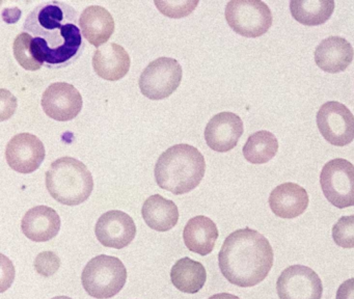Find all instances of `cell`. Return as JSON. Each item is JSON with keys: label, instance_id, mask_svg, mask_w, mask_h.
Masks as SVG:
<instances>
[{"label": "cell", "instance_id": "1", "mask_svg": "<svg viewBox=\"0 0 354 299\" xmlns=\"http://www.w3.org/2000/svg\"><path fill=\"white\" fill-rule=\"evenodd\" d=\"M78 12L66 2L45 1L26 17L24 28L32 37L37 60L47 68L71 64L84 48Z\"/></svg>", "mask_w": 354, "mask_h": 299}, {"label": "cell", "instance_id": "2", "mask_svg": "<svg viewBox=\"0 0 354 299\" xmlns=\"http://www.w3.org/2000/svg\"><path fill=\"white\" fill-rule=\"evenodd\" d=\"M274 253L270 242L258 230L240 228L225 238L218 253L219 269L231 284L250 288L270 272Z\"/></svg>", "mask_w": 354, "mask_h": 299}, {"label": "cell", "instance_id": "3", "mask_svg": "<svg viewBox=\"0 0 354 299\" xmlns=\"http://www.w3.org/2000/svg\"><path fill=\"white\" fill-rule=\"evenodd\" d=\"M206 172L204 156L187 143L173 145L161 154L155 165V180L160 188L174 194L196 189Z\"/></svg>", "mask_w": 354, "mask_h": 299}, {"label": "cell", "instance_id": "4", "mask_svg": "<svg viewBox=\"0 0 354 299\" xmlns=\"http://www.w3.org/2000/svg\"><path fill=\"white\" fill-rule=\"evenodd\" d=\"M45 182L51 197L66 206L84 203L94 189L92 172L84 162L72 157H62L53 162Z\"/></svg>", "mask_w": 354, "mask_h": 299}, {"label": "cell", "instance_id": "5", "mask_svg": "<svg viewBox=\"0 0 354 299\" xmlns=\"http://www.w3.org/2000/svg\"><path fill=\"white\" fill-rule=\"evenodd\" d=\"M127 269L119 257L100 255L93 257L82 274V286L90 296L109 299L125 286Z\"/></svg>", "mask_w": 354, "mask_h": 299}, {"label": "cell", "instance_id": "6", "mask_svg": "<svg viewBox=\"0 0 354 299\" xmlns=\"http://www.w3.org/2000/svg\"><path fill=\"white\" fill-rule=\"evenodd\" d=\"M225 20L238 35L259 37L272 25V12L260 0H232L225 6Z\"/></svg>", "mask_w": 354, "mask_h": 299}, {"label": "cell", "instance_id": "7", "mask_svg": "<svg viewBox=\"0 0 354 299\" xmlns=\"http://www.w3.org/2000/svg\"><path fill=\"white\" fill-rule=\"evenodd\" d=\"M181 64L175 58L159 57L142 71L138 80L140 91L150 100L169 97L181 84Z\"/></svg>", "mask_w": 354, "mask_h": 299}, {"label": "cell", "instance_id": "8", "mask_svg": "<svg viewBox=\"0 0 354 299\" xmlns=\"http://www.w3.org/2000/svg\"><path fill=\"white\" fill-rule=\"evenodd\" d=\"M323 194L339 209L354 206V165L337 158L323 166L320 174Z\"/></svg>", "mask_w": 354, "mask_h": 299}, {"label": "cell", "instance_id": "9", "mask_svg": "<svg viewBox=\"0 0 354 299\" xmlns=\"http://www.w3.org/2000/svg\"><path fill=\"white\" fill-rule=\"evenodd\" d=\"M317 126L325 141L345 147L354 139V116L349 108L337 101L323 104L317 112Z\"/></svg>", "mask_w": 354, "mask_h": 299}, {"label": "cell", "instance_id": "10", "mask_svg": "<svg viewBox=\"0 0 354 299\" xmlns=\"http://www.w3.org/2000/svg\"><path fill=\"white\" fill-rule=\"evenodd\" d=\"M277 291L279 299H321L323 284L312 268L293 265L277 278Z\"/></svg>", "mask_w": 354, "mask_h": 299}, {"label": "cell", "instance_id": "11", "mask_svg": "<svg viewBox=\"0 0 354 299\" xmlns=\"http://www.w3.org/2000/svg\"><path fill=\"white\" fill-rule=\"evenodd\" d=\"M44 143L30 133H20L12 137L6 149V158L12 170L20 174L36 172L44 161Z\"/></svg>", "mask_w": 354, "mask_h": 299}, {"label": "cell", "instance_id": "12", "mask_svg": "<svg viewBox=\"0 0 354 299\" xmlns=\"http://www.w3.org/2000/svg\"><path fill=\"white\" fill-rule=\"evenodd\" d=\"M41 105L49 118L59 122H68L82 111L84 100L74 85L55 82L49 85L43 93Z\"/></svg>", "mask_w": 354, "mask_h": 299}, {"label": "cell", "instance_id": "13", "mask_svg": "<svg viewBox=\"0 0 354 299\" xmlns=\"http://www.w3.org/2000/svg\"><path fill=\"white\" fill-rule=\"evenodd\" d=\"M95 234L103 246L122 249L136 238V222L125 212L111 210L99 218L95 226Z\"/></svg>", "mask_w": 354, "mask_h": 299}, {"label": "cell", "instance_id": "14", "mask_svg": "<svg viewBox=\"0 0 354 299\" xmlns=\"http://www.w3.org/2000/svg\"><path fill=\"white\" fill-rule=\"evenodd\" d=\"M243 132V122L239 116L233 112H221L207 124L205 139L213 151L225 153L237 145Z\"/></svg>", "mask_w": 354, "mask_h": 299}, {"label": "cell", "instance_id": "15", "mask_svg": "<svg viewBox=\"0 0 354 299\" xmlns=\"http://www.w3.org/2000/svg\"><path fill=\"white\" fill-rule=\"evenodd\" d=\"M61 217L48 206H37L26 212L22 218V233L34 242H46L59 234Z\"/></svg>", "mask_w": 354, "mask_h": 299}, {"label": "cell", "instance_id": "16", "mask_svg": "<svg viewBox=\"0 0 354 299\" xmlns=\"http://www.w3.org/2000/svg\"><path fill=\"white\" fill-rule=\"evenodd\" d=\"M268 201L274 215L291 219L306 212L310 199L304 187L288 182L275 187L269 195Z\"/></svg>", "mask_w": 354, "mask_h": 299}, {"label": "cell", "instance_id": "17", "mask_svg": "<svg viewBox=\"0 0 354 299\" xmlns=\"http://www.w3.org/2000/svg\"><path fill=\"white\" fill-rule=\"evenodd\" d=\"M354 50L351 44L341 37L323 39L315 50V62L324 72L337 74L343 72L351 64Z\"/></svg>", "mask_w": 354, "mask_h": 299}, {"label": "cell", "instance_id": "18", "mask_svg": "<svg viewBox=\"0 0 354 299\" xmlns=\"http://www.w3.org/2000/svg\"><path fill=\"white\" fill-rule=\"evenodd\" d=\"M129 54L123 46L109 43L101 46L95 52L93 66L96 74L109 81L124 78L130 70Z\"/></svg>", "mask_w": 354, "mask_h": 299}, {"label": "cell", "instance_id": "19", "mask_svg": "<svg viewBox=\"0 0 354 299\" xmlns=\"http://www.w3.org/2000/svg\"><path fill=\"white\" fill-rule=\"evenodd\" d=\"M80 27L84 39L99 48L111 39L115 25L113 17L106 8L90 6L80 15Z\"/></svg>", "mask_w": 354, "mask_h": 299}, {"label": "cell", "instance_id": "20", "mask_svg": "<svg viewBox=\"0 0 354 299\" xmlns=\"http://www.w3.org/2000/svg\"><path fill=\"white\" fill-rule=\"evenodd\" d=\"M218 236V228L215 222L203 215L188 220L183 230L186 247L201 255L212 253Z\"/></svg>", "mask_w": 354, "mask_h": 299}, {"label": "cell", "instance_id": "21", "mask_svg": "<svg viewBox=\"0 0 354 299\" xmlns=\"http://www.w3.org/2000/svg\"><path fill=\"white\" fill-rule=\"evenodd\" d=\"M142 217L149 228L157 232H167L177 226L179 210L173 201L162 195H151L142 208Z\"/></svg>", "mask_w": 354, "mask_h": 299}, {"label": "cell", "instance_id": "22", "mask_svg": "<svg viewBox=\"0 0 354 299\" xmlns=\"http://www.w3.org/2000/svg\"><path fill=\"white\" fill-rule=\"evenodd\" d=\"M171 280L181 292L196 294L205 286L206 269L200 262L187 257H182L171 268Z\"/></svg>", "mask_w": 354, "mask_h": 299}, {"label": "cell", "instance_id": "23", "mask_svg": "<svg viewBox=\"0 0 354 299\" xmlns=\"http://www.w3.org/2000/svg\"><path fill=\"white\" fill-rule=\"evenodd\" d=\"M335 10L333 0H292L290 12L297 22L306 26L324 24Z\"/></svg>", "mask_w": 354, "mask_h": 299}, {"label": "cell", "instance_id": "24", "mask_svg": "<svg viewBox=\"0 0 354 299\" xmlns=\"http://www.w3.org/2000/svg\"><path fill=\"white\" fill-rule=\"evenodd\" d=\"M279 151V141L273 133L262 130L248 137L243 147V156L252 164L270 161Z\"/></svg>", "mask_w": 354, "mask_h": 299}, {"label": "cell", "instance_id": "25", "mask_svg": "<svg viewBox=\"0 0 354 299\" xmlns=\"http://www.w3.org/2000/svg\"><path fill=\"white\" fill-rule=\"evenodd\" d=\"M32 37L30 33H21L16 37L13 44L14 56L18 64L28 71H38L42 68V62L37 60L32 45Z\"/></svg>", "mask_w": 354, "mask_h": 299}, {"label": "cell", "instance_id": "26", "mask_svg": "<svg viewBox=\"0 0 354 299\" xmlns=\"http://www.w3.org/2000/svg\"><path fill=\"white\" fill-rule=\"evenodd\" d=\"M333 239L337 246L343 248L354 247V214L343 216L333 226Z\"/></svg>", "mask_w": 354, "mask_h": 299}, {"label": "cell", "instance_id": "27", "mask_svg": "<svg viewBox=\"0 0 354 299\" xmlns=\"http://www.w3.org/2000/svg\"><path fill=\"white\" fill-rule=\"evenodd\" d=\"M155 6L169 18H184L194 12L198 1H155Z\"/></svg>", "mask_w": 354, "mask_h": 299}, {"label": "cell", "instance_id": "28", "mask_svg": "<svg viewBox=\"0 0 354 299\" xmlns=\"http://www.w3.org/2000/svg\"><path fill=\"white\" fill-rule=\"evenodd\" d=\"M35 269L41 275H53L61 267V260L53 251H43L35 260Z\"/></svg>", "mask_w": 354, "mask_h": 299}, {"label": "cell", "instance_id": "29", "mask_svg": "<svg viewBox=\"0 0 354 299\" xmlns=\"http://www.w3.org/2000/svg\"><path fill=\"white\" fill-rule=\"evenodd\" d=\"M335 299H354V278L345 280L339 287Z\"/></svg>", "mask_w": 354, "mask_h": 299}, {"label": "cell", "instance_id": "30", "mask_svg": "<svg viewBox=\"0 0 354 299\" xmlns=\"http://www.w3.org/2000/svg\"><path fill=\"white\" fill-rule=\"evenodd\" d=\"M208 299H240L236 295L230 294V293H218V294L212 295Z\"/></svg>", "mask_w": 354, "mask_h": 299}, {"label": "cell", "instance_id": "31", "mask_svg": "<svg viewBox=\"0 0 354 299\" xmlns=\"http://www.w3.org/2000/svg\"><path fill=\"white\" fill-rule=\"evenodd\" d=\"M53 299H72V298H70V297H68V296H57V297H53Z\"/></svg>", "mask_w": 354, "mask_h": 299}]
</instances>
